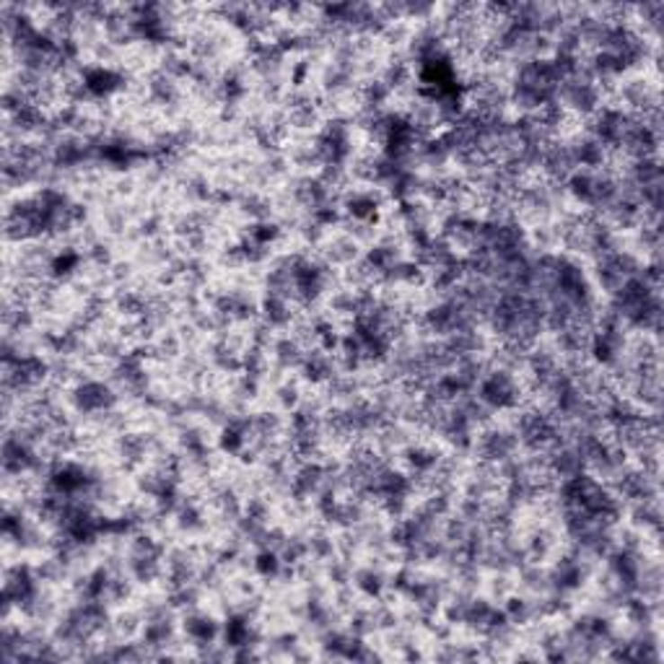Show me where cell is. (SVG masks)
Listing matches in <instances>:
<instances>
[{"instance_id":"cell-1","label":"cell","mask_w":664,"mask_h":664,"mask_svg":"<svg viewBox=\"0 0 664 664\" xmlns=\"http://www.w3.org/2000/svg\"><path fill=\"white\" fill-rule=\"evenodd\" d=\"M112 631L120 642H137L146 631V618L136 605H122L112 610Z\"/></svg>"}]
</instances>
